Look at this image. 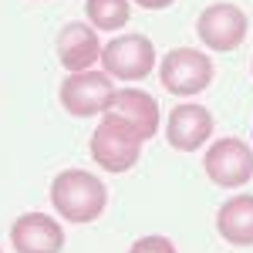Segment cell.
Returning <instances> with one entry per match:
<instances>
[{"label": "cell", "mask_w": 253, "mask_h": 253, "mask_svg": "<svg viewBox=\"0 0 253 253\" xmlns=\"http://www.w3.org/2000/svg\"><path fill=\"white\" fill-rule=\"evenodd\" d=\"M250 71H253V61H250Z\"/></svg>", "instance_id": "2e32d148"}, {"label": "cell", "mask_w": 253, "mask_h": 253, "mask_svg": "<svg viewBox=\"0 0 253 253\" xmlns=\"http://www.w3.org/2000/svg\"><path fill=\"white\" fill-rule=\"evenodd\" d=\"M216 230L233 247H253V196H233L219 206L216 213Z\"/></svg>", "instance_id": "7c38bea8"}, {"label": "cell", "mask_w": 253, "mask_h": 253, "mask_svg": "<svg viewBox=\"0 0 253 253\" xmlns=\"http://www.w3.org/2000/svg\"><path fill=\"white\" fill-rule=\"evenodd\" d=\"M138 7H145V10H166L169 3H175V0H135Z\"/></svg>", "instance_id": "9a60e30c"}, {"label": "cell", "mask_w": 253, "mask_h": 253, "mask_svg": "<svg viewBox=\"0 0 253 253\" xmlns=\"http://www.w3.org/2000/svg\"><path fill=\"white\" fill-rule=\"evenodd\" d=\"M138 152H142V142L128 128L112 122L108 115L101 118V125L91 132V159L105 172H128L138 162Z\"/></svg>", "instance_id": "8992f818"}, {"label": "cell", "mask_w": 253, "mask_h": 253, "mask_svg": "<svg viewBox=\"0 0 253 253\" xmlns=\"http://www.w3.org/2000/svg\"><path fill=\"white\" fill-rule=\"evenodd\" d=\"M10 243L17 253H61L64 230L47 213H20L10 226Z\"/></svg>", "instance_id": "30bf717a"}, {"label": "cell", "mask_w": 253, "mask_h": 253, "mask_svg": "<svg viewBox=\"0 0 253 253\" xmlns=\"http://www.w3.org/2000/svg\"><path fill=\"white\" fill-rule=\"evenodd\" d=\"M213 135V115L210 108L196 105V101H182L169 112L166 122V142L179 149V152H196L203 142H210Z\"/></svg>", "instance_id": "9c48e42d"}, {"label": "cell", "mask_w": 253, "mask_h": 253, "mask_svg": "<svg viewBox=\"0 0 253 253\" xmlns=\"http://www.w3.org/2000/svg\"><path fill=\"white\" fill-rule=\"evenodd\" d=\"M115 98V81L105 71H78V75H68L61 84V105L64 112L75 118H91L101 115L108 108V101Z\"/></svg>", "instance_id": "277c9868"}, {"label": "cell", "mask_w": 253, "mask_h": 253, "mask_svg": "<svg viewBox=\"0 0 253 253\" xmlns=\"http://www.w3.org/2000/svg\"><path fill=\"white\" fill-rule=\"evenodd\" d=\"M105 115L118 122L122 128H128L138 142H149L159 132V101L142 88H122L108 101Z\"/></svg>", "instance_id": "52a82bcc"}, {"label": "cell", "mask_w": 253, "mask_h": 253, "mask_svg": "<svg viewBox=\"0 0 253 253\" xmlns=\"http://www.w3.org/2000/svg\"><path fill=\"white\" fill-rule=\"evenodd\" d=\"M101 41H98L95 27L91 24H68V27H61L58 34V61L64 71H71V75H78V71H91V64L101 61Z\"/></svg>", "instance_id": "8fae6325"}, {"label": "cell", "mask_w": 253, "mask_h": 253, "mask_svg": "<svg viewBox=\"0 0 253 253\" xmlns=\"http://www.w3.org/2000/svg\"><path fill=\"white\" fill-rule=\"evenodd\" d=\"M203 169L223 189H240L253 179V149L243 138H219L206 149Z\"/></svg>", "instance_id": "5b68a950"}, {"label": "cell", "mask_w": 253, "mask_h": 253, "mask_svg": "<svg viewBox=\"0 0 253 253\" xmlns=\"http://www.w3.org/2000/svg\"><path fill=\"white\" fill-rule=\"evenodd\" d=\"M84 14L95 31H118L132 20L128 0H84Z\"/></svg>", "instance_id": "4fadbf2b"}, {"label": "cell", "mask_w": 253, "mask_h": 253, "mask_svg": "<svg viewBox=\"0 0 253 253\" xmlns=\"http://www.w3.org/2000/svg\"><path fill=\"white\" fill-rule=\"evenodd\" d=\"M101 68L118 81L145 78L156 68V44L145 34H122L101 47Z\"/></svg>", "instance_id": "3957f363"}, {"label": "cell", "mask_w": 253, "mask_h": 253, "mask_svg": "<svg viewBox=\"0 0 253 253\" xmlns=\"http://www.w3.org/2000/svg\"><path fill=\"white\" fill-rule=\"evenodd\" d=\"M0 253H3V250H0Z\"/></svg>", "instance_id": "e0dca14e"}, {"label": "cell", "mask_w": 253, "mask_h": 253, "mask_svg": "<svg viewBox=\"0 0 253 253\" xmlns=\"http://www.w3.org/2000/svg\"><path fill=\"white\" fill-rule=\"evenodd\" d=\"M247 14L236 3H210L196 20L199 41L213 51H236L247 41Z\"/></svg>", "instance_id": "ba28073f"}, {"label": "cell", "mask_w": 253, "mask_h": 253, "mask_svg": "<svg viewBox=\"0 0 253 253\" xmlns=\"http://www.w3.org/2000/svg\"><path fill=\"white\" fill-rule=\"evenodd\" d=\"M108 203V189L98 175L84 172V169H64L54 175L51 182V206L58 210L68 223H95L105 213Z\"/></svg>", "instance_id": "6da1fadb"}, {"label": "cell", "mask_w": 253, "mask_h": 253, "mask_svg": "<svg viewBox=\"0 0 253 253\" xmlns=\"http://www.w3.org/2000/svg\"><path fill=\"white\" fill-rule=\"evenodd\" d=\"M128 253H179L175 250V243L169 240V236H142V240H135L132 247H128Z\"/></svg>", "instance_id": "5bb4252c"}, {"label": "cell", "mask_w": 253, "mask_h": 253, "mask_svg": "<svg viewBox=\"0 0 253 253\" xmlns=\"http://www.w3.org/2000/svg\"><path fill=\"white\" fill-rule=\"evenodd\" d=\"M159 81L169 95H179V98L199 95L213 81V61L199 47H172L159 64Z\"/></svg>", "instance_id": "7a4b0ae2"}]
</instances>
